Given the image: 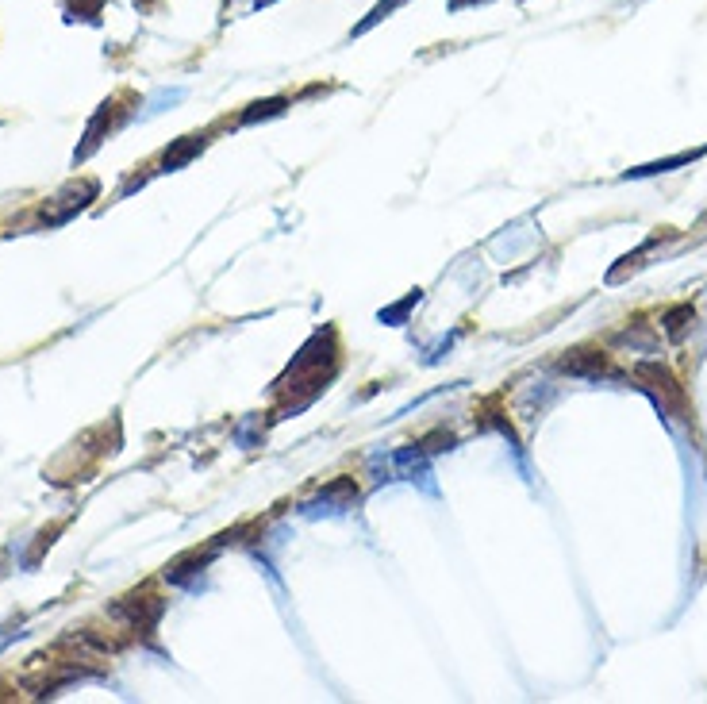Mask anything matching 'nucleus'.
<instances>
[{
    "instance_id": "obj_1",
    "label": "nucleus",
    "mask_w": 707,
    "mask_h": 704,
    "mask_svg": "<svg viewBox=\"0 0 707 704\" xmlns=\"http://www.w3.org/2000/svg\"><path fill=\"white\" fill-rule=\"evenodd\" d=\"M97 189L100 185L97 181H89V177H85V181H74V185H66V189L54 197L62 208H43V224L58 227V224H66V220H74L81 208H89V201L97 197Z\"/></svg>"
},
{
    "instance_id": "obj_2",
    "label": "nucleus",
    "mask_w": 707,
    "mask_h": 704,
    "mask_svg": "<svg viewBox=\"0 0 707 704\" xmlns=\"http://www.w3.org/2000/svg\"><path fill=\"white\" fill-rule=\"evenodd\" d=\"M358 501V485L350 478H339L331 481V485H323V493H319V501H308L300 504V512L304 516H335V512H342V508H350V504Z\"/></svg>"
},
{
    "instance_id": "obj_3",
    "label": "nucleus",
    "mask_w": 707,
    "mask_h": 704,
    "mask_svg": "<svg viewBox=\"0 0 707 704\" xmlns=\"http://www.w3.org/2000/svg\"><path fill=\"white\" fill-rule=\"evenodd\" d=\"M143 601H147V597H143ZM143 601H139V597H127V601L112 604V616H116V620H127L131 628H154L166 604L158 601V597H150V604Z\"/></svg>"
},
{
    "instance_id": "obj_4",
    "label": "nucleus",
    "mask_w": 707,
    "mask_h": 704,
    "mask_svg": "<svg viewBox=\"0 0 707 704\" xmlns=\"http://www.w3.org/2000/svg\"><path fill=\"white\" fill-rule=\"evenodd\" d=\"M638 378L654 381V401H658V408H681L684 404V393L681 385H677V378L669 374V370H661V366H654V362H642L638 366Z\"/></svg>"
},
{
    "instance_id": "obj_5",
    "label": "nucleus",
    "mask_w": 707,
    "mask_h": 704,
    "mask_svg": "<svg viewBox=\"0 0 707 704\" xmlns=\"http://www.w3.org/2000/svg\"><path fill=\"white\" fill-rule=\"evenodd\" d=\"M558 370L573 374V378H604V374H611V362L596 351H569L558 362Z\"/></svg>"
},
{
    "instance_id": "obj_6",
    "label": "nucleus",
    "mask_w": 707,
    "mask_h": 704,
    "mask_svg": "<svg viewBox=\"0 0 707 704\" xmlns=\"http://www.w3.org/2000/svg\"><path fill=\"white\" fill-rule=\"evenodd\" d=\"M707 147H700V151H684V154H673V158H661V162H646V166H634V170H627V181L631 177H654V174H669V170H677V166H692L696 158H704Z\"/></svg>"
},
{
    "instance_id": "obj_7",
    "label": "nucleus",
    "mask_w": 707,
    "mask_h": 704,
    "mask_svg": "<svg viewBox=\"0 0 707 704\" xmlns=\"http://www.w3.org/2000/svg\"><path fill=\"white\" fill-rule=\"evenodd\" d=\"M204 151V135H185V139H177L170 151H166V158H162V170L170 174V170H181L185 162H193L196 154Z\"/></svg>"
},
{
    "instance_id": "obj_8",
    "label": "nucleus",
    "mask_w": 707,
    "mask_h": 704,
    "mask_svg": "<svg viewBox=\"0 0 707 704\" xmlns=\"http://www.w3.org/2000/svg\"><path fill=\"white\" fill-rule=\"evenodd\" d=\"M696 324V308L692 304H677V308H669L665 316H661V327H665V335L677 343V339H684V331Z\"/></svg>"
},
{
    "instance_id": "obj_9",
    "label": "nucleus",
    "mask_w": 707,
    "mask_h": 704,
    "mask_svg": "<svg viewBox=\"0 0 707 704\" xmlns=\"http://www.w3.org/2000/svg\"><path fill=\"white\" fill-rule=\"evenodd\" d=\"M289 108L285 97H273V101H258L250 104V112H243V124H254V120H269V116H281Z\"/></svg>"
},
{
    "instance_id": "obj_10",
    "label": "nucleus",
    "mask_w": 707,
    "mask_h": 704,
    "mask_svg": "<svg viewBox=\"0 0 707 704\" xmlns=\"http://www.w3.org/2000/svg\"><path fill=\"white\" fill-rule=\"evenodd\" d=\"M177 101H185V89H158V93L150 97V104H147V112H143V116H158V112H166V108L177 104Z\"/></svg>"
},
{
    "instance_id": "obj_11",
    "label": "nucleus",
    "mask_w": 707,
    "mask_h": 704,
    "mask_svg": "<svg viewBox=\"0 0 707 704\" xmlns=\"http://www.w3.org/2000/svg\"><path fill=\"white\" fill-rule=\"evenodd\" d=\"M396 4H404V0H381V4H377V8L369 12L366 20H362V24L354 27V35H362V31H369V27H373V24H381V20L389 16V12H392V8H396Z\"/></svg>"
},
{
    "instance_id": "obj_12",
    "label": "nucleus",
    "mask_w": 707,
    "mask_h": 704,
    "mask_svg": "<svg viewBox=\"0 0 707 704\" xmlns=\"http://www.w3.org/2000/svg\"><path fill=\"white\" fill-rule=\"evenodd\" d=\"M412 304H419V289H415L412 297H404V301L396 304V308H385V312H381V320H385V324H392V320H404V312H408Z\"/></svg>"
},
{
    "instance_id": "obj_13",
    "label": "nucleus",
    "mask_w": 707,
    "mask_h": 704,
    "mask_svg": "<svg viewBox=\"0 0 707 704\" xmlns=\"http://www.w3.org/2000/svg\"><path fill=\"white\" fill-rule=\"evenodd\" d=\"M465 4H488V0H450V12H462Z\"/></svg>"
},
{
    "instance_id": "obj_14",
    "label": "nucleus",
    "mask_w": 707,
    "mask_h": 704,
    "mask_svg": "<svg viewBox=\"0 0 707 704\" xmlns=\"http://www.w3.org/2000/svg\"><path fill=\"white\" fill-rule=\"evenodd\" d=\"M704 220H707V216H704Z\"/></svg>"
}]
</instances>
